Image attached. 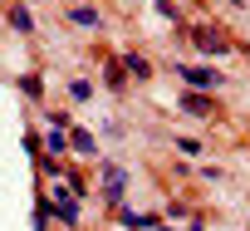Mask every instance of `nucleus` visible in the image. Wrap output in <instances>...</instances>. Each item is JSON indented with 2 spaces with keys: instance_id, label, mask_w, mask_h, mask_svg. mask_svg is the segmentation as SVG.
Wrapping results in <instances>:
<instances>
[{
  "instance_id": "obj_4",
  "label": "nucleus",
  "mask_w": 250,
  "mask_h": 231,
  "mask_svg": "<svg viewBox=\"0 0 250 231\" xmlns=\"http://www.w3.org/2000/svg\"><path fill=\"white\" fill-rule=\"evenodd\" d=\"M54 192H59V221H64V226H74V221H79V207H74L69 187H54Z\"/></svg>"
},
{
  "instance_id": "obj_2",
  "label": "nucleus",
  "mask_w": 250,
  "mask_h": 231,
  "mask_svg": "<svg viewBox=\"0 0 250 231\" xmlns=\"http://www.w3.org/2000/svg\"><path fill=\"white\" fill-rule=\"evenodd\" d=\"M103 192L118 202L123 192H128V172H123V167H103Z\"/></svg>"
},
{
  "instance_id": "obj_1",
  "label": "nucleus",
  "mask_w": 250,
  "mask_h": 231,
  "mask_svg": "<svg viewBox=\"0 0 250 231\" xmlns=\"http://www.w3.org/2000/svg\"><path fill=\"white\" fill-rule=\"evenodd\" d=\"M191 40H196V49H206V54H226V49H230V40H226V35H216L211 25L191 30Z\"/></svg>"
},
{
  "instance_id": "obj_6",
  "label": "nucleus",
  "mask_w": 250,
  "mask_h": 231,
  "mask_svg": "<svg viewBox=\"0 0 250 231\" xmlns=\"http://www.w3.org/2000/svg\"><path fill=\"white\" fill-rule=\"evenodd\" d=\"M182 79H187L191 89H201V84H216L221 74H216V69H182Z\"/></svg>"
},
{
  "instance_id": "obj_9",
  "label": "nucleus",
  "mask_w": 250,
  "mask_h": 231,
  "mask_svg": "<svg viewBox=\"0 0 250 231\" xmlns=\"http://www.w3.org/2000/svg\"><path fill=\"white\" fill-rule=\"evenodd\" d=\"M69 93H74V98H79V103H83V98H88V93H93V84H88V79H74V84H69Z\"/></svg>"
},
{
  "instance_id": "obj_11",
  "label": "nucleus",
  "mask_w": 250,
  "mask_h": 231,
  "mask_svg": "<svg viewBox=\"0 0 250 231\" xmlns=\"http://www.w3.org/2000/svg\"><path fill=\"white\" fill-rule=\"evenodd\" d=\"M10 25L15 30H30V10H10Z\"/></svg>"
},
{
  "instance_id": "obj_3",
  "label": "nucleus",
  "mask_w": 250,
  "mask_h": 231,
  "mask_svg": "<svg viewBox=\"0 0 250 231\" xmlns=\"http://www.w3.org/2000/svg\"><path fill=\"white\" fill-rule=\"evenodd\" d=\"M211 108H216V103H211L206 93H182V113H196V118H206Z\"/></svg>"
},
{
  "instance_id": "obj_5",
  "label": "nucleus",
  "mask_w": 250,
  "mask_h": 231,
  "mask_svg": "<svg viewBox=\"0 0 250 231\" xmlns=\"http://www.w3.org/2000/svg\"><path fill=\"white\" fill-rule=\"evenodd\" d=\"M69 148H74L79 158H88V153H93V133H88V128H74V133H69Z\"/></svg>"
},
{
  "instance_id": "obj_7",
  "label": "nucleus",
  "mask_w": 250,
  "mask_h": 231,
  "mask_svg": "<svg viewBox=\"0 0 250 231\" xmlns=\"http://www.w3.org/2000/svg\"><path fill=\"white\" fill-rule=\"evenodd\" d=\"M69 20H74V25H88V30H93V25H98V10H88V5H74V10H69Z\"/></svg>"
},
{
  "instance_id": "obj_8",
  "label": "nucleus",
  "mask_w": 250,
  "mask_h": 231,
  "mask_svg": "<svg viewBox=\"0 0 250 231\" xmlns=\"http://www.w3.org/2000/svg\"><path fill=\"white\" fill-rule=\"evenodd\" d=\"M123 69H128V74H138V79H147V74H152V69H147L138 54H128V59H123Z\"/></svg>"
},
{
  "instance_id": "obj_10",
  "label": "nucleus",
  "mask_w": 250,
  "mask_h": 231,
  "mask_svg": "<svg viewBox=\"0 0 250 231\" xmlns=\"http://www.w3.org/2000/svg\"><path fill=\"white\" fill-rule=\"evenodd\" d=\"M103 79H108V84H113V89H118V84H123V79H128V69H118V59H113V64H108V74H103Z\"/></svg>"
}]
</instances>
